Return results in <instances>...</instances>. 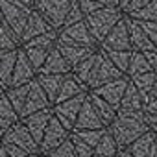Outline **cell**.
<instances>
[{"mask_svg":"<svg viewBox=\"0 0 157 157\" xmlns=\"http://www.w3.org/2000/svg\"><path fill=\"white\" fill-rule=\"evenodd\" d=\"M117 21H118V13L115 10H98L96 13L89 15V26L96 39H104V33H107Z\"/></svg>","mask_w":157,"mask_h":157,"instance_id":"1","label":"cell"},{"mask_svg":"<svg viewBox=\"0 0 157 157\" xmlns=\"http://www.w3.org/2000/svg\"><path fill=\"white\" fill-rule=\"evenodd\" d=\"M129 72L131 74H146V72H153L144 57V54H133L129 57Z\"/></svg>","mask_w":157,"mask_h":157,"instance_id":"5","label":"cell"},{"mask_svg":"<svg viewBox=\"0 0 157 157\" xmlns=\"http://www.w3.org/2000/svg\"><path fill=\"white\" fill-rule=\"evenodd\" d=\"M98 4H118V0H94Z\"/></svg>","mask_w":157,"mask_h":157,"instance_id":"15","label":"cell"},{"mask_svg":"<svg viewBox=\"0 0 157 157\" xmlns=\"http://www.w3.org/2000/svg\"><path fill=\"white\" fill-rule=\"evenodd\" d=\"M105 46H107V48H115V50H118V48H128V46H129L128 28H126L124 22H120L118 26L113 28L111 35L105 39Z\"/></svg>","mask_w":157,"mask_h":157,"instance_id":"4","label":"cell"},{"mask_svg":"<svg viewBox=\"0 0 157 157\" xmlns=\"http://www.w3.org/2000/svg\"><path fill=\"white\" fill-rule=\"evenodd\" d=\"M39 4L43 13L48 15L50 22L59 24L70 11V6H74V0H39Z\"/></svg>","mask_w":157,"mask_h":157,"instance_id":"2","label":"cell"},{"mask_svg":"<svg viewBox=\"0 0 157 157\" xmlns=\"http://www.w3.org/2000/svg\"><path fill=\"white\" fill-rule=\"evenodd\" d=\"M137 19H140V22H155L157 24V0L150 2L146 8L139 10L137 13H133Z\"/></svg>","mask_w":157,"mask_h":157,"instance_id":"6","label":"cell"},{"mask_svg":"<svg viewBox=\"0 0 157 157\" xmlns=\"http://www.w3.org/2000/svg\"><path fill=\"white\" fill-rule=\"evenodd\" d=\"M144 57L150 65L151 70H157V50H150V52H144Z\"/></svg>","mask_w":157,"mask_h":157,"instance_id":"14","label":"cell"},{"mask_svg":"<svg viewBox=\"0 0 157 157\" xmlns=\"http://www.w3.org/2000/svg\"><path fill=\"white\" fill-rule=\"evenodd\" d=\"M120 2H122V4H126V6H128V4H129V0H120Z\"/></svg>","mask_w":157,"mask_h":157,"instance_id":"16","label":"cell"},{"mask_svg":"<svg viewBox=\"0 0 157 157\" xmlns=\"http://www.w3.org/2000/svg\"><path fill=\"white\" fill-rule=\"evenodd\" d=\"M139 22H140V21H139ZM140 26L144 28L146 35L150 37L151 44H153L155 50H157V24H155V22H140Z\"/></svg>","mask_w":157,"mask_h":157,"instance_id":"9","label":"cell"},{"mask_svg":"<svg viewBox=\"0 0 157 157\" xmlns=\"http://www.w3.org/2000/svg\"><path fill=\"white\" fill-rule=\"evenodd\" d=\"M28 74H30V61L21 54V57L17 61V68H15V78L22 80V78H26Z\"/></svg>","mask_w":157,"mask_h":157,"instance_id":"8","label":"cell"},{"mask_svg":"<svg viewBox=\"0 0 157 157\" xmlns=\"http://www.w3.org/2000/svg\"><path fill=\"white\" fill-rule=\"evenodd\" d=\"M67 37H68L70 41H80V43H91V35H89V32L85 30V26H83V24H80V26H76V28L68 30V32H67Z\"/></svg>","mask_w":157,"mask_h":157,"instance_id":"7","label":"cell"},{"mask_svg":"<svg viewBox=\"0 0 157 157\" xmlns=\"http://www.w3.org/2000/svg\"><path fill=\"white\" fill-rule=\"evenodd\" d=\"M111 57H113V61H115L120 68H128V65H129V54H128V52H126V54H117V52H113Z\"/></svg>","mask_w":157,"mask_h":157,"instance_id":"12","label":"cell"},{"mask_svg":"<svg viewBox=\"0 0 157 157\" xmlns=\"http://www.w3.org/2000/svg\"><path fill=\"white\" fill-rule=\"evenodd\" d=\"M65 68H67V67H65L63 57L57 56V52H54V54L50 56V59H48V67H46V70H65Z\"/></svg>","mask_w":157,"mask_h":157,"instance_id":"10","label":"cell"},{"mask_svg":"<svg viewBox=\"0 0 157 157\" xmlns=\"http://www.w3.org/2000/svg\"><path fill=\"white\" fill-rule=\"evenodd\" d=\"M129 43H131L133 46H137L139 50H142V52L155 50V46L151 44L150 37L146 35V32H144V28L140 26L139 21H135V22L129 24Z\"/></svg>","mask_w":157,"mask_h":157,"instance_id":"3","label":"cell"},{"mask_svg":"<svg viewBox=\"0 0 157 157\" xmlns=\"http://www.w3.org/2000/svg\"><path fill=\"white\" fill-rule=\"evenodd\" d=\"M150 2H153V0H129V4H128V10H129L131 13H137L139 10L146 8Z\"/></svg>","mask_w":157,"mask_h":157,"instance_id":"13","label":"cell"},{"mask_svg":"<svg viewBox=\"0 0 157 157\" xmlns=\"http://www.w3.org/2000/svg\"><path fill=\"white\" fill-rule=\"evenodd\" d=\"M28 33H37V32H41V30H44V21L41 19V17H33L32 21H30V24H28Z\"/></svg>","mask_w":157,"mask_h":157,"instance_id":"11","label":"cell"}]
</instances>
